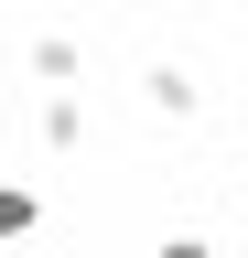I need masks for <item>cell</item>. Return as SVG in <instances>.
I'll return each instance as SVG.
<instances>
[{
    "label": "cell",
    "mask_w": 248,
    "mask_h": 258,
    "mask_svg": "<svg viewBox=\"0 0 248 258\" xmlns=\"http://www.w3.org/2000/svg\"><path fill=\"white\" fill-rule=\"evenodd\" d=\"M22 226H33V194H22V183H0V237H22Z\"/></svg>",
    "instance_id": "obj_1"
}]
</instances>
